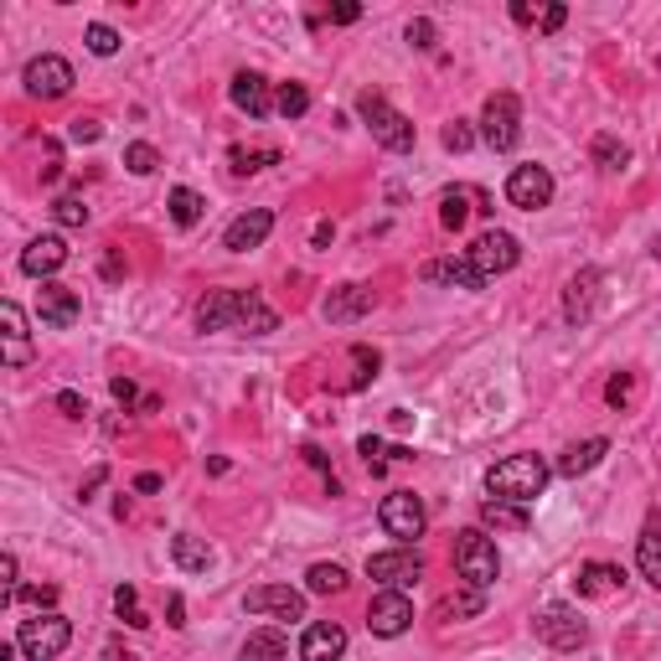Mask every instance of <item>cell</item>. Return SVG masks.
Returning <instances> with one entry per match:
<instances>
[{"label":"cell","instance_id":"obj_1","mask_svg":"<svg viewBox=\"0 0 661 661\" xmlns=\"http://www.w3.org/2000/svg\"><path fill=\"white\" fill-rule=\"evenodd\" d=\"M542 486H548V466H542L538 455H507L501 466L486 470V491L496 496V501H517V507H527V501H538Z\"/></svg>","mask_w":661,"mask_h":661},{"label":"cell","instance_id":"obj_2","mask_svg":"<svg viewBox=\"0 0 661 661\" xmlns=\"http://www.w3.org/2000/svg\"><path fill=\"white\" fill-rule=\"evenodd\" d=\"M357 114H362V124L373 130V140L383 145V151H393V155L414 151V124H408L383 93H373V89L357 93Z\"/></svg>","mask_w":661,"mask_h":661},{"label":"cell","instance_id":"obj_3","mask_svg":"<svg viewBox=\"0 0 661 661\" xmlns=\"http://www.w3.org/2000/svg\"><path fill=\"white\" fill-rule=\"evenodd\" d=\"M73 641V620L58 616V610H42L37 620H21V631H16V647L27 651L31 661H58Z\"/></svg>","mask_w":661,"mask_h":661},{"label":"cell","instance_id":"obj_4","mask_svg":"<svg viewBox=\"0 0 661 661\" xmlns=\"http://www.w3.org/2000/svg\"><path fill=\"white\" fill-rule=\"evenodd\" d=\"M455 569H460V579H466L470 589H491L496 584L501 558H496V542L486 538L481 527H470V532L455 538Z\"/></svg>","mask_w":661,"mask_h":661},{"label":"cell","instance_id":"obj_5","mask_svg":"<svg viewBox=\"0 0 661 661\" xmlns=\"http://www.w3.org/2000/svg\"><path fill=\"white\" fill-rule=\"evenodd\" d=\"M466 258H470V270H476V279H481V285H491L496 274L517 270V258H522V243L511 238V233H501V227H491V233H481V238L470 243Z\"/></svg>","mask_w":661,"mask_h":661},{"label":"cell","instance_id":"obj_6","mask_svg":"<svg viewBox=\"0 0 661 661\" xmlns=\"http://www.w3.org/2000/svg\"><path fill=\"white\" fill-rule=\"evenodd\" d=\"M377 522L388 538H398V548H414V538H424V501L414 491H388L383 496V507H377Z\"/></svg>","mask_w":661,"mask_h":661},{"label":"cell","instance_id":"obj_7","mask_svg":"<svg viewBox=\"0 0 661 661\" xmlns=\"http://www.w3.org/2000/svg\"><path fill=\"white\" fill-rule=\"evenodd\" d=\"M481 140L491 151H511V145L522 140V104H517V93H491V99H486Z\"/></svg>","mask_w":661,"mask_h":661},{"label":"cell","instance_id":"obj_8","mask_svg":"<svg viewBox=\"0 0 661 661\" xmlns=\"http://www.w3.org/2000/svg\"><path fill=\"white\" fill-rule=\"evenodd\" d=\"M367 579H377L383 589H408L424 579V553L419 548H388V553L367 558Z\"/></svg>","mask_w":661,"mask_h":661},{"label":"cell","instance_id":"obj_9","mask_svg":"<svg viewBox=\"0 0 661 661\" xmlns=\"http://www.w3.org/2000/svg\"><path fill=\"white\" fill-rule=\"evenodd\" d=\"M538 635L548 641L553 651H579L589 641V626L579 620V610L573 604H548V610H538Z\"/></svg>","mask_w":661,"mask_h":661},{"label":"cell","instance_id":"obj_10","mask_svg":"<svg viewBox=\"0 0 661 661\" xmlns=\"http://www.w3.org/2000/svg\"><path fill=\"white\" fill-rule=\"evenodd\" d=\"M31 99H62V93L73 89V62L58 58V52H42V58L27 62V73H21Z\"/></svg>","mask_w":661,"mask_h":661},{"label":"cell","instance_id":"obj_11","mask_svg":"<svg viewBox=\"0 0 661 661\" xmlns=\"http://www.w3.org/2000/svg\"><path fill=\"white\" fill-rule=\"evenodd\" d=\"M408 626H414V604H408L404 589H383V594H373V604H367V631L383 635V641H393V635H404Z\"/></svg>","mask_w":661,"mask_h":661},{"label":"cell","instance_id":"obj_12","mask_svg":"<svg viewBox=\"0 0 661 661\" xmlns=\"http://www.w3.org/2000/svg\"><path fill=\"white\" fill-rule=\"evenodd\" d=\"M507 202L522 212H538L553 202V176H548V165H517L507 176Z\"/></svg>","mask_w":661,"mask_h":661},{"label":"cell","instance_id":"obj_13","mask_svg":"<svg viewBox=\"0 0 661 661\" xmlns=\"http://www.w3.org/2000/svg\"><path fill=\"white\" fill-rule=\"evenodd\" d=\"M243 610H248V616H274V620H301L305 594L289 584H258L243 594Z\"/></svg>","mask_w":661,"mask_h":661},{"label":"cell","instance_id":"obj_14","mask_svg":"<svg viewBox=\"0 0 661 661\" xmlns=\"http://www.w3.org/2000/svg\"><path fill=\"white\" fill-rule=\"evenodd\" d=\"M274 233V212L270 207H248L243 217H233L223 233V248H233V254H248V248H258V243Z\"/></svg>","mask_w":661,"mask_h":661},{"label":"cell","instance_id":"obj_15","mask_svg":"<svg viewBox=\"0 0 661 661\" xmlns=\"http://www.w3.org/2000/svg\"><path fill=\"white\" fill-rule=\"evenodd\" d=\"M37 316H42V326L62 330L83 316V301H78V289H68V285H42L37 289Z\"/></svg>","mask_w":661,"mask_h":661},{"label":"cell","instance_id":"obj_16","mask_svg":"<svg viewBox=\"0 0 661 661\" xmlns=\"http://www.w3.org/2000/svg\"><path fill=\"white\" fill-rule=\"evenodd\" d=\"M227 93H233V104H238L248 120H270L274 114V89L264 73H238L227 83Z\"/></svg>","mask_w":661,"mask_h":661},{"label":"cell","instance_id":"obj_17","mask_svg":"<svg viewBox=\"0 0 661 661\" xmlns=\"http://www.w3.org/2000/svg\"><path fill=\"white\" fill-rule=\"evenodd\" d=\"M594 301H600V270H579L563 289V321L569 326H584L594 316Z\"/></svg>","mask_w":661,"mask_h":661},{"label":"cell","instance_id":"obj_18","mask_svg":"<svg viewBox=\"0 0 661 661\" xmlns=\"http://www.w3.org/2000/svg\"><path fill=\"white\" fill-rule=\"evenodd\" d=\"M346 657V631L336 620H316L301 635V661H342Z\"/></svg>","mask_w":661,"mask_h":661},{"label":"cell","instance_id":"obj_19","mask_svg":"<svg viewBox=\"0 0 661 661\" xmlns=\"http://www.w3.org/2000/svg\"><path fill=\"white\" fill-rule=\"evenodd\" d=\"M62 264H68V243L62 238H31L27 248H21V274H31V279H47V274H58Z\"/></svg>","mask_w":661,"mask_h":661},{"label":"cell","instance_id":"obj_20","mask_svg":"<svg viewBox=\"0 0 661 661\" xmlns=\"http://www.w3.org/2000/svg\"><path fill=\"white\" fill-rule=\"evenodd\" d=\"M238 301H243V289H212L207 301L196 305V326L202 330H238Z\"/></svg>","mask_w":661,"mask_h":661},{"label":"cell","instance_id":"obj_21","mask_svg":"<svg viewBox=\"0 0 661 661\" xmlns=\"http://www.w3.org/2000/svg\"><path fill=\"white\" fill-rule=\"evenodd\" d=\"M0 326H6V367H27L31 362V330L16 301H0Z\"/></svg>","mask_w":661,"mask_h":661},{"label":"cell","instance_id":"obj_22","mask_svg":"<svg viewBox=\"0 0 661 661\" xmlns=\"http://www.w3.org/2000/svg\"><path fill=\"white\" fill-rule=\"evenodd\" d=\"M367 311H373V289H367V285L330 289V301H326V321H330V326H352V321H362Z\"/></svg>","mask_w":661,"mask_h":661},{"label":"cell","instance_id":"obj_23","mask_svg":"<svg viewBox=\"0 0 661 661\" xmlns=\"http://www.w3.org/2000/svg\"><path fill=\"white\" fill-rule=\"evenodd\" d=\"M424 279L429 285H455V289H481L476 270H470V258H435V264H424Z\"/></svg>","mask_w":661,"mask_h":661},{"label":"cell","instance_id":"obj_24","mask_svg":"<svg viewBox=\"0 0 661 661\" xmlns=\"http://www.w3.org/2000/svg\"><path fill=\"white\" fill-rule=\"evenodd\" d=\"M610 455V439H584V445H569V450L558 455V476H584V470H594Z\"/></svg>","mask_w":661,"mask_h":661},{"label":"cell","instance_id":"obj_25","mask_svg":"<svg viewBox=\"0 0 661 661\" xmlns=\"http://www.w3.org/2000/svg\"><path fill=\"white\" fill-rule=\"evenodd\" d=\"M279 326V316H274V305L258 295V289H243L238 301V330H248V336H264V330Z\"/></svg>","mask_w":661,"mask_h":661},{"label":"cell","instance_id":"obj_26","mask_svg":"<svg viewBox=\"0 0 661 661\" xmlns=\"http://www.w3.org/2000/svg\"><path fill=\"white\" fill-rule=\"evenodd\" d=\"M171 558H176L181 573H207L212 569V548L202 538H192V532H176V538H171Z\"/></svg>","mask_w":661,"mask_h":661},{"label":"cell","instance_id":"obj_27","mask_svg":"<svg viewBox=\"0 0 661 661\" xmlns=\"http://www.w3.org/2000/svg\"><path fill=\"white\" fill-rule=\"evenodd\" d=\"M165 207H171V223L176 227H196L202 223V212H207V196L192 192V186H176V192L165 196Z\"/></svg>","mask_w":661,"mask_h":661},{"label":"cell","instance_id":"obj_28","mask_svg":"<svg viewBox=\"0 0 661 661\" xmlns=\"http://www.w3.org/2000/svg\"><path fill=\"white\" fill-rule=\"evenodd\" d=\"M620 584H626V579H620L616 563H584V569H579V594H589V600H600V594H616Z\"/></svg>","mask_w":661,"mask_h":661},{"label":"cell","instance_id":"obj_29","mask_svg":"<svg viewBox=\"0 0 661 661\" xmlns=\"http://www.w3.org/2000/svg\"><path fill=\"white\" fill-rule=\"evenodd\" d=\"M635 563H641V579L661 589V527L657 522H647V532L635 542Z\"/></svg>","mask_w":661,"mask_h":661},{"label":"cell","instance_id":"obj_30","mask_svg":"<svg viewBox=\"0 0 661 661\" xmlns=\"http://www.w3.org/2000/svg\"><path fill=\"white\" fill-rule=\"evenodd\" d=\"M285 657H289V647L279 631H254L238 647V661H285Z\"/></svg>","mask_w":661,"mask_h":661},{"label":"cell","instance_id":"obj_31","mask_svg":"<svg viewBox=\"0 0 661 661\" xmlns=\"http://www.w3.org/2000/svg\"><path fill=\"white\" fill-rule=\"evenodd\" d=\"M481 522L486 527H507V532H522V527H527V507H517V501H486Z\"/></svg>","mask_w":661,"mask_h":661},{"label":"cell","instance_id":"obj_32","mask_svg":"<svg viewBox=\"0 0 661 661\" xmlns=\"http://www.w3.org/2000/svg\"><path fill=\"white\" fill-rule=\"evenodd\" d=\"M589 155H594V165H600V171H626V165H631V151H626L616 135H594Z\"/></svg>","mask_w":661,"mask_h":661},{"label":"cell","instance_id":"obj_33","mask_svg":"<svg viewBox=\"0 0 661 661\" xmlns=\"http://www.w3.org/2000/svg\"><path fill=\"white\" fill-rule=\"evenodd\" d=\"M114 610H120V620L130 626V631H145V626H151V616L140 610V589H135V584H120V589H114Z\"/></svg>","mask_w":661,"mask_h":661},{"label":"cell","instance_id":"obj_34","mask_svg":"<svg viewBox=\"0 0 661 661\" xmlns=\"http://www.w3.org/2000/svg\"><path fill=\"white\" fill-rule=\"evenodd\" d=\"M466 202H470V186H455V192H445V196H439V223L460 233V227H466V217H470Z\"/></svg>","mask_w":661,"mask_h":661},{"label":"cell","instance_id":"obj_35","mask_svg":"<svg viewBox=\"0 0 661 661\" xmlns=\"http://www.w3.org/2000/svg\"><path fill=\"white\" fill-rule=\"evenodd\" d=\"M486 610V589H466V594H450V600L439 604V616L445 620H470Z\"/></svg>","mask_w":661,"mask_h":661},{"label":"cell","instance_id":"obj_36","mask_svg":"<svg viewBox=\"0 0 661 661\" xmlns=\"http://www.w3.org/2000/svg\"><path fill=\"white\" fill-rule=\"evenodd\" d=\"M305 584H311V594H342V589H346V569H342V563H316V569L305 573Z\"/></svg>","mask_w":661,"mask_h":661},{"label":"cell","instance_id":"obj_37","mask_svg":"<svg viewBox=\"0 0 661 661\" xmlns=\"http://www.w3.org/2000/svg\"><path fill=\"white\" fill-rule=\"evenodd\" d=\"M274 109H279L285 120H301L305 109H311V93H305V83H279V89H274Z\"/></svg>","mask_w":661,"mask_h":661},{"label":"cell","instance_id":"obj_38","mask_svg":"<svg viewBox=\"0 0 661 661\" xmlns=\"http://www.w3.org/2000/svg\"><path fill=\"white\" fill-rule=\"evenodd\" d=\"M52 217H58L62 227H83L89 223V202H83L78 192H62L58 202H52Z\"/></svg>","mask_w":661,"mask_h":661},{"label":"cell","instance_id":"obj_39","mask_svg":"<svg viewBox=\"0 0 661 661\" xmlns=\"http://www.w3.org/2000/svg\"><path fill=\"white\" fill-rule=\"evenodd\" d=\"M264 165H279V151H274V145H264V151H233V171H238V176H254Z\"/></svg>","mask_w":661,"mask_h":661},{"label":"cell","instance_id":"obj_40","mask_svg":"<svg viewBox=\"0 0 661 661\" xmlns=\"http://www.w3.org/2000/svg\"><path fill=\"white\" fill-rule=\"evenodd\" d=\"M124 165H130L135 176H151L155 165H161V151H155V145H145V140H135V145H124Z\"/></svg>","mask_w":661,"mask_h":661},{"label":"cell","instance_id":"obj_41","mask_svg":"<svg viewBox=\"0 0 661 661\" xmlns=\"http://www.w3.org/2000/svg\"><path fill=\"white\" fill-rule=\"evenodd\" d=\"M83 42H89V52H93V58H114V52H120V31H114V27H104V21H93V27H89V37H83Z\"/></svg>","mask_w":661,"mask_h":661},{"label":"cell","instance_id":"obj_42","mask_svg":"<svg viewBox=\"0 0 661 661\" xmlns=\"http://www.w3.org/2000/svg\"><path fill=\"white\" fill-rule=\"evenodd\" d=\"M16 600L37 604V616H42V610H52V604H58V584H27L21 594H16Z\"/></svg>","mask_w":661,"mask_h":661},{"label":"cell","instance_id":"obj_43","mask_svg":"<svg viewBox=\"0 0 661 661\" xmlns=\"http://www.w3.org/2000/svg\"><path fill=\"white\" fill-rule=\"evenodd\" d=\"M470 145H476V130H470L466 120L445 124V151H470Z\"/></svg>","mask_w":661,"mask_h":661},{"label":"cell","instance_id":"obj_44","mask_svg":"<svg viewBox=\"0 0 661 661\" xmlns=\"http://www.w3.org/2000/svg\"><path fill=\"white\" fill-rule=\"evenodd\" d=\"M357 455L367 460V470L377 476V470H383V455H388V450H383V439H377V435H362L357 439Z\"/></svg>","mask_w":661,"mask_h":661},{"label":"cell","instance_id":"obj_45","mask_svg":"<svg viewBox=\"0 0 661 661\" xmlns=\"http://www.w3.org/2000/svg\"><path fill=\"white\" fill-rule=\"evenodd\" d=\"M404 37H408V42H414V47H419V52H429V47H435V37H439V31H435V21H424V16H419V21H408V31H404Z\"/></svg>","mask_w":661,"mask_h":661},{"label":"cell","instance_id":"obj_46","mask_svg":"<svg viewBox=\"0 0 661 661\" xmlns=\"http://www.w3.org/2000/svg\"><path fill=\"white\" fill-rule=\"evenodd\" d=\"M16 594H21V584H16V553H6L0 558V600L11 604Z\"/></svg>","mask_w":661,"mask_h":661},{"label":"cell","instance_id":"obj_47","mask_svg":"<svg viewBox=\"0 0 661 661\" xmlns=\"http://www.w3.org/2000/svg\"><path fill=\"white\" fill-rule=\"evenodd\" d=\"M631 393H635L631 377H610V388H604V398H610V408H626V404H631Z\"/></svg>","mask_w":661,"mask_h":661},{"label":"cell","instance_id":"obj_48","mask_svg":"<svg viewBox=\"0 0 661 661\" xmlns=\"http://www.w3.org/2000/svg\"><path fill=\"white\" fill-rule=\"evenodd\" d=\"M62 176V151H58V140H47L42 145V181H58Z\"/></svg>","mask_w":661,"mask_h":661},{"label":"cell","instance_id":"obj_49","mask_svg":"<svg viewBox=\"0 0 661 661\" xmlns=\"http://www.w3.org/2000/svg\"><path fill=\"white\" fill-rule=\"evenodd\" d=\"M68 135H73L78 145H93V140L104 135V124H99V120H83V114H78V120H73V130H68Z\"/></svg>","mask_w":661,"mask_h":661},{"label":"cell","instance_id":"obj_50","mask_svg":"<svg viewBox=\"0 0 661 661\" xmlns=\"http://www.w3.org/2000/svg\"><path fill=\"white\" fill-rule=\"evenodd\" d=\"M58 408L68 414V419H83V414H89V404H83V393H73V388L58 393Z\"/></svg>","mask_w":661,"mask_h":661},{"label":"cell","instance_id":"obj_51","mask_svg":"<svg viewBox=\"0 0 661 661\" xmlns=\"http://www.w3.org/2000/svg\"><path fill=\"white\" fill-rule=\"evenodd\" d=\"M357 16H362L357 0H342V6H330V27H352Z\"/></svg>","mask_w":661,"mask_h":661},{"label":"cell","instance_id":"obj_52","mask_svg":"<svg viewBox=\"0 0 661 661\" xmlns=\"http://www.w3.org/2000/svg\"><path fill=\"white\" fill-rule=\"evenodd\" d=\"M109 393H114V398H120L124 408H130V404H135V398H140V388H135V383H130V377H114V383H109Z\"/></svg>","mask_w":661,"mask_h":661},{"label":"cell","instance_id":"obj_53","mask_svg":"<svg viewBox=\"0 0 661 661\" xmlns=\"http://www.w3.org/2000/svg\"><path fill=\"white\" fill-rule=\"evenodd\" d=\"M563 21H569V11H563V6H548V11H542V31H558Z\"/></svg>","mask_w":661,"mask_h":661},{"label":"cell","instance_id":"obj_54","mask_svg":"<svg viewBox=\"0 0 661 661\" xmlns=\"http://www.w3.org/2000/svg\"><path fill=\"white\" fill-rule=\"evenodd\" d=\"M124 274V258H120V248H109L104 254V279H120Z\"/></svg>","mask_w":661,"mask_h":661},{"label":"cell","instance_id":"obj_55","mask_svg":"<svg viewBox=\"0 0 661 661\" xmlns=\"http://www.w3.org/2000/svg\"><path fill=\"white\" fill-rule=\"evenodd\" d=\"M165 616H171V626H186V604H181V594L165 604Z\"/></svg>","mask_w":661,"mask_h":661},{"label":"cell","instance_id":"obj_56","mask_svg":"<svg viewBox=\"0 0 661 661\" xmlns=\"http://www.w3.org/2000/svg\"><path fill=\"white\" fill-rule=\"evenodd\" d=\"M135 491H145V496L161 491V476H151V470H145V476H135Z\"/></svg>","mask_w":661,"mask_h":661},{"label":"cell","instance_id":"obj_57","mask_svg":"<svg viewBox=\"0 0 661 661\" xmlns=\"http://www.w3.org/2000/svg\"><path fill=\"white\" fill-rule=\"evenodd\" d=\"M532 16H538V11H532V6H522V0L511 6V21H522V27H527V21H532Z\"/></svg>","mask_w":661,"mask_h":661},{"label":"cell","instance_id":"obj_58","mask_svg":"<svg viewBox=\"0 0 661 661\" xmlns=\"http://www.w3.org/2000/svg\"><path fill=\"white\" fill-rule=\"evenodd\" d=\"M104 661H135V657H130L124 647H104Z\"/></svg>","mask_w":661,"mask_h":661},{"label":"cell","instance_id":"obj_59","mask_svg":"<svg viewBox=\"0 0 661 661\" xmlns=\"http://www.w3.org/2000/svg\"><path fill=\"white\" fill-rule=\"evenodd\" d=\"M651 254H657V258H661V238H657V243H651Z\"/></svg>","mask_w":661,"mask_h":661}]
</instances>
